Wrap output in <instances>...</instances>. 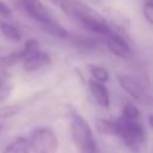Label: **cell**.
<instances>
[{
  "label": "cell",
  "instance_id": "cell-1",
  "mask_svg": "<svg viewBox=\"0 0 153 153\" xmlns=\"http://www.w3.org/2000/svg\"><path fill=\"white\" fill-rule=\"evenodd\" d=\"M115 122V135L120 136L124 145L131 151L139 152L145 145V129L136 122V120H129L120 117Z\"/></svg>",
  "mask_w": 153,
  "mask_h": 153
},
{
  "label": "cell",
  "instance_id": "cell-2",
  "mask_svg": "<svg viewBox=\"0 0 153 153\" xmlns=\"http://www.w3.org/2000/svg\"><path fill=\"white\" fill-rule=\"evenodd\" d=\"M71 134L74 143L81 153H97V143L87 121L74 114L71 120Z\"/></svg>",
  "mask_w": 153,
  "mask_h": 153
},
{
  "label": "cell",
  "instance_id": "cell-3",
  "mask_svg": "<svg viewBox=\"0 0 153 153\" xmlns=\"http://www.w3.org/2000/svg\"><path fill=\"white\" fill-rule=\"evenodd\" d=\"M76 19L82 24L84 27L97 35L105 36L111 30L108 22L102 14H99L93 8L87 7L86 5H82L78 1H76Z\"/></svg>",
  "mask_w": 153,
  "mask_h": 153
},
{
  "label": "cell",
  "instance_id": "cell-4",
  "mask_svg": "<svg viewBox=\"0 0 153 153\" xmlns=\"http://www.w3.org/2000/svg\"><path fill=\"white\" fill-rule=\"evenodd\" d=\"M29 141V147L33 153H55L59 147V140L50 128L35 129Z\"/></svg>",
  "mask_w": 153,
  "mask_h": 153
},
{
  "label": "cell",
  "instance_id": "cell-5",
  "mask_svg": "<svg viewBox=\"0 0 153 153\" xmlns=\"http://www.w3.org/2000/svg\"><path fill=\"white\" fill-rule=\"evenodd\" d=\"M117 80H118V84L121 85V87L137 102H140L142 104H147V105H149L152 103L151 92L137 78H135L133 75L120 74L117 76Z\"/></svg>",
  "mask_w": 153,
  "mask_h": 153
},
{
  "label": "cell",
  "instance_id": "cell-6",
  "mask_svg": "<svg viewBox=\"0 0 153 153\" xmlns=\"http://www.w3.org/2000/svg\"><path fill=\"white\" fill-rule=\"evenodd\" d=\"M104 37L105 44L111 54L120 59H128L131 56V48L121 33L110 30Z\"/></svg>",
  "mask_w": 153,
  "mask_h": 153
},
{
  "label": "cell",
  "instance_id": "cell-7",
  "mask_svg": "<svg viewBox=\"0 0 153 153\" xmlns=\"http://www.w3.org/2000/svg\"><path fill=\"white\" fill-rule=\"evenodd\" d=\"M20 4L26 13L37 23L42 24L54 20L53 16L48 11V8L41 2V0H20Z\"/></svg>",
  "mask_w": 153,
  "mask_h": 153
},
{
  "label": "cell",
  "instance_id": "cell-8",
  "mask_svg": "<svg viewBox=\"0 0 153 153\" xmlns=\"http://www.w3.org/2000/svg\"><path fill=\"white\" fill-rule=\"evenodd\" d=\"M22 61H23V69L25 72H29V73L36 72V71L51 63L50 55L45 51H42V50H37V51L30 54L29 56H26Z\"/></svg>",
  "mask_w": 153,
  "mask_h": 153
},
{
  "label": "cell",
  "instance_id": "cell-9",
  "mask_svg": "<svg viewBox=\"0 0 153 153\" xmlns=\"http://www.w3.org/2000/svg\"><path fill=\"white\" fill-rule=\"evenodd\" d=\"M104 13H105V17H104L105 20L110 23L117 31L122 33L129 32V19L124 16V13H122L121 11L114 7L104 8Z\"/></svg>",
  "mask_w": 153,
  "mask_h": 153
},
{
  "label": "cell",
  "instance_id": "cell-10",
  "mask_svg": "<svg viewBox=\"0 0 153 153\" xmlns=\"http://www.w3.org/2000/svg\"><path fill=\"white\" fill-rule=\"evenodd\" d=\"M88 88L91 94L93 96L94 100L100 105L103 109H108L110 105V94L108 88L104 86L103 82H99L94 79L88 80Z\"/></svg>",
  "mask_w": 153,
  "mask_h": 153
},
{
  "label": "cell",
  "instance_id": "cell-11",
  "mask_svg": "<svg viewBox=\"0 0 153 153\" xmlns=\"http://www.w3.org/2000/svg\"><path fill=\"white\" fill-rule=\"evenodd\" d=\"M39 27L44 33H47L51 37L59 38V39H67L69 36L68 31L62 25L56 23L55 20H51L48 23H42V24H39Z\"/></svg>",
  "mask_w": 153,
  "mask_h": 153
},
{
  "label": "cell",
  "instance_id": "cell-12",
  "mask_svg": "<svg viewBox=\"0 0 153 153\" xmlns=\"http://www.w3.org/2000/svg\"><path fill=\"white\" fill-rule=\"evenodd\" d=\"M29 141L26 137H18L11 145H8L2 153H29Z\"/></svg>",
  "mask_w": 153,
  "mask_h": 153
},
{
  "label": "cell",
  "instance_id": "cell-13",
  "mask_svg": "<svg viewBox=\"0 0 153 153\" xmlns=\"http://www.w3.org/2000/svg\"><path fill=\"white\" fill-rule=\"evenodd\" d=\"M0 30L7 39H11L13 42H19L22 39V33H20L19 29L10 23L0 22Z\"/></svg>",
  "mask_w": 153,
  "mask_h": 153
},
{
  "label": "cell",
  "instance_id": "cell-14",
  "mask_svg": "<svg viewBox=\"0 0 153 153\" xmlns=\"http://www.w3.org/2000/svg\"><path fill=\"white\" fill-rule=\"evenodd\" d=\"M88 71L91 73V75L93 76L94 80L99 81V82H108L110 79L109 72L102 67V66H96V65H88Z\"/></svg>",
  "mask_w": 153,
  "mask_h": 153
},
{
  "label": "cell",
  "instance_id": "cell-15",
  "mask_svg": "<svg viewBox=\"0 0 153 153\" xmlns=\"http://www.w3.org/2000/svg\"><path fill=\"white\" fill-rule=\"evenodd\" d=\"M57 5L60 10L71 18H76V1L74 0H59Z\"/></svg>",
  "mask_w": 153,
  "mask_h": 153
},
{
  "label": "cell",
  "instance_id": "cell-16",
  "mask_svg": "<svg viewBox=\"0 0 153 153\" xmlns=\"http://www.w3.org/2000/svg\"><path fill=\"white\" fill-rule=\"evenodd\" d=\"M96 129L102 134L115 135V122L109 121V120L98 118L96 120Z\"/></svg>",
  "mask_w": 153,
  "mask_h": 153
},
{
  "label": "cell",
  "instance_id": "cell-17",
  "mask_svg": "<svg viewBox=\"0 0 153 153\" xmlns=\"http://www.w3.org/2000/svg\"><path fill=\"white\" fill-rule=\"evenodd\" d=\"M37 50H39V43H38V41H36L33 38L27 39L25 42V44H24V48L22 50H19L20 51V59L23 60V59H25L26 56H29L30 54H32V53H35Z\"/></svg>",
  "mask_w": 153,
  "mask_h": 153
},
{
  "label": "cell",
  "instance_id": "cell-18",
  "mask_svg": "<svg viewBox=\"0 0 153 153\" xmlns=\"http://www.w3.org/2000/svg\"><path fill=\"white\" fill-rule=\"evenodd\" d=\"M122 116L126 117V118H129V120H137V118H140L141 112L135 105H133L131 103H127L123 106Z\"/></svg>",
  "mask_w": 153,
  "mask_h": 153
},
{
  "label": "cell",
  "instance_id": "cell-19",
  "mask_svg": "<svg viewBox=\"0 0 153 153\" xmlns=\"http://www.w3.org/2000/svg\"><path fill=\"white\" fill-rule=\"evenodd\" d=\"M18 61H22L20 51H14V53H11V54L1 57L0 59V65H2L5 67H8V66H12V65L17 63Z\"/></svg>",
  "mask_w": 153,
  "mask_h": 153
},
{
  "label": "cell",
  "instance_id": "cell-20",
  "mask_svg": "<svg viewBox=\"0 0 153 153\" xmlns=\"http://www.w3.org/2000/svg\"><path fill=\"white\" fill-rule=\"evenodd\" d=\"M20 111V106L19 105H7L0 109V118L1 120H6L10 118L14 115H17Z\"/></svg>",
  "mask_w": 153,
  "mask_h": 153
},
{
  "label": "cell",
  "instance_id": "cell-21",
  "mask_svg": "<svg viewBox=\"0 0 153 153\" xmlns=\"http://www.w3.org/2000/svg\"><path fill=\"white\" fill-rule=\"evenodd\" d=\"M142 14H143V18L147 20L148 24H152L153 23V2L152 0H148L143 7H142Z\"/></svg>",
  "mask_w": 153,
  "mask_h": 153
},
{
  "label": "cell",
  "instance_id": "cell-22",
  "mask_svg": "<svg viewBox=\"0 0 153 153\" xmlns=\"http://www.w3.org/2000/svg\"><path fill=\"white\" fill-rule=\"evenodd\" d=\"M11 14H12V8L5 1L0 0V16L8 18V17H11Z\"/></svg>",
  "mask_w": 153,
  "mask_h": 153
},
{
  "label": "cell",
  "instance_id": "cell-23",
  "mask_svg": "<svg viewBox=\"0 0 153 153\" xmlns=\"http://www.w3.org/2000/svg\"><path fill=\"white\" fill-rule=\"evenodd\" d=\"M11 90H12V87L8 85L4 84L2 86H0V102L4 100L5 98H7V96L11 93Z\"/></svg>",
  "mask_w": 153,
  "mask_h": 153
},
{
  "label": "cell",
  "instance_id": "cell-24",
  "mask_svg": "<svg viewBox=\"0 0 153 153\" xmlns=\"http://www.w3.org/2000/svg\"><path fill=\"white\" fill-rule=\"evenodd\" d=\"M5 79H6V75L0 72V86H2L5 84Z\"/></svg>",
  "mask_w": 153,
  "mask_h": 153
},
{
  "label": "cell",
  "instance_id": "cell-25",
  "mask_svg": "<svg viewBox=\"0 0 153 153\" xmlns=\"http://www.w3.org/2000/svg\"><path fill=\"white\" fill-rule=\"evenodd\" d=\"M148 126L149 127H153V115H149L148 116Z\"/></svg>",
  "mask_w": 153,
  "mask_h": 153
},
{
  "label": "cell",
  "instance_id": "cell-26",
  "mask_svg": "<svg viewBox=\"0 0 153 153\" xmlns=\"http://www.w3.org/2000/svg\"><path fill=\"white\" fill-rule=\"evenodd\" d=\"M49 1H50V2H53L54 5H57V1H59V0H49Z\"/></svg>",
  "mask_w": 153,
  "mask_h": 153
},
{
  "label": "cell",
  "instance_id": "cell-27",
  "mask_svg": "<svg viewBox=\"0 0 153 153\" xmlns=\"http://www.w3.org/2000/svg\"><path fill=\"white\" fill-rule=\"evenodd\" d=\"M0 131H1V126H0Z\"/></svg>",
  "mask_w": 153,
  "mask_h": 153
}]
</instances>
